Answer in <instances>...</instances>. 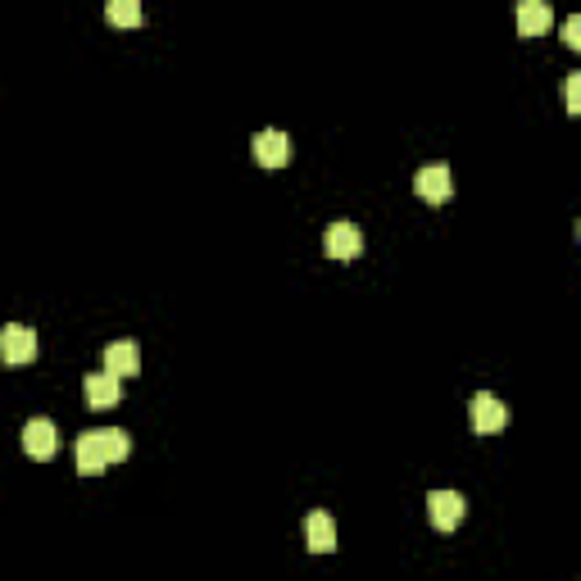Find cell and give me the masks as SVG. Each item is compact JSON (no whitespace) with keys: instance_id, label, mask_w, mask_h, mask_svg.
I'll return each mask as SVG.
<instances>
[{"instance_id":"6da1fadb","label":"cell","mask_w":581,"mask_h":581,"mask_svg":"<svg viewBox=\"0 0 581 581\" xmlns=\"http://www.w3.org/2000/svg\"><path fill=\"white\" fill-rule=\"evenodd\" d=\"M0 359H5V368H23L37 359V332L23 323H5L0 327Z\"/></svg>"},{"instance_id":"7a4b0ae2","label":"cell","mask_w":581,"mask_h":581,"mask_svg":"<svg viewBox=\"0 0 581 581\" xmlns=\"http://www.w3.org/2000/svg\"><path fill=\"white\" fill-rule=\"evenodd\" d=\"M323 250L332 259H359L364 255V232H359L350 218H336V223L323 232Z\"/></svg>"},{"instance_id":"3957f363","label":"cell","mask_w":581,"mask_h":581,"mask_svg":"<svg viewBox=\"0 0 581 581\" xmlns=\"http://www.w3.org/2000/svg\"><path fill=\"white\" fill-rule=\"evenodd\" d=\"M414 191L427 200V205H441V200L454 196V182H450V164H423L418 168V178H414Z\"/></svg>"},{"instance_id":"277c9868","label":"cell","mask_w":581,"mask_h":581,"mask_svg":"<svg viewBox=\"0 0 581 581\" xmlns=\"http://www.w3.org/2000/svg\"><path fill=\"white\" fill-rule=\"evenodd\" d=\"M468 414H473V432H482V436L500 432V427L509 423V409H504V400H495L491 391H477L473 404H468Z\"/></svg>"},{"instance_id":"5b68a950","label":"cell","mask_w":581,"mask_h":581,"mask_svg":"<svg viewBox=\"0 0 581 581\" xmlns=\"http://www.w3.org/2000/svg\"><path fill=\"white\" fill-rule=\"evenodd\" d=\"M427 518L436 532H454L463 522V495L459 491H432L427 495Z\"/></svg>"},{"instance_id":"8992f818","label":"cell","mask_w":581,"mask_h":581,"mask_svg":"<svg viewBox=\"0 0 581 581\" xmlns=\"http://www.w3.org/2000/svg\"><path fill=\"white\" fill-rule=\"evenodd\" d=\"M23 450H28V459H50V454L60 450L55 423H50V418H28V423H23Z\"/></svg>"},{"instance_id":"52a82bcc","label":"cell","mask_w":581,"mask_h":581,"mask_svg":"<svg viewBox=\"0 0 581 581\" xmlns=\"http://www.w3.org/2000/svg\"><path fill=\"white\" fill-rule=\"evenodd\" d=\"M73 459H78V473L82 477H100L109 468L105 459V445H100V427H91V432L78 436V445H73Z\"/></svg>"},{"instance_id":"ba28073f","label":"cell","mask_w":581,"mask_h":581,"mask_svg":"<svg viewBox=\"0 0 581 581\" xmlns=\"http://www.w3.org/2000/svg\"><path fill=\"white\" fill-rule=\"evenodd\" d=\"M255 159H259L264 168L291 164V137H286V132H277V128L255 132Z\"/></svg>"},{"instance_id":"9c48e42d","label":"cell","mask_w":581,"mask_h":581,"mask_svg":"<svg viewBox=\"0 0 581 581\" xmlns=\"http://www.w3.org/2000/svg\"><path fill=\"white\" fill-rule=\"evenodd\" d=\"M82 391H87L91 409H114V404L123 400V377H114V373H91L87 382H82Z\"/></svg>"},{"instance_id":"30bf717a","label":"cell","mask_w":581,"mask_h":581,"mask_svg":"<svg viewBox=\"0 0 581 581\" xmlns=\"http://www.w3.org/2000/svg\"><path fill=\"white\" fill-rule=\"evenodd\" d=\"M105 373H114V377L141 373V345L137 341H109L105 345Z\"/></svg>"},{"instance_id":"8fae6325","label":"cell","mask_w":581,"mask_h":581,"mask_svg":"<svg viewBox=\"0 0 581 581\" xmlns=\"http://www.w3.org/2000/svg\"><path fill=\"white\" fill-rule=\"evenodd\" d=\"M305 541H309V550L314 554H332L336 550V522H332V513L327 509H314L305 518Z\"/></svg>"},{"instance_id":"7c38bea8","label":"cell","mask_w":581,"mask_h":581,"mask_svg":"<svg viewBox=\"0 0 581 581\" xmlns=\"http://www.w3.org/2000/svg\"><path fill=\"white\" fill-rule=\"evenodd\" d=\"M550 19H554L550 0H522V5H518V32H522V37L545 32V28H550Z\"/></svg>"},{"instance_id":"4fadbf2b","label":"cell","mask_w":581,"mask_h":581,"mask_svg":"<svg viewBox=\"0 0 581 581\" xmlns=\"http://www.w3.org/2000/svg\"><path fill=\"white\" fill-rule=\"evenodd\" d=\"M100 445H105V459L109 463H123L132 454V441L123 427H100Z\"/></svg>"},{"instance_id":"5bb4252c","label":"cell","mask_w":581,"mask_h":581,"mask_svg":"<svg viewBox=\"0 0 581 581\" xmlns=\"http://www.w3.org/2000/svg\"><path fill=\"white\" fill-rule=\"evenodd\" d=\"M105 14H109V23H119V28H132V23L146 19V10H141L137 0H109Z\"/></svg>"},{"instance_id":"9a60e30c","label":"cell","mask_w":581,"mask_h":581,"mask_svg":"<svg viewBox=\"0 0 581 581\" xmlns=\"http://www.w3.org/2000/svg\"><path fill=\"white\" fill-rule=\"evenodd\" d=\"M563 96H568V114H581V73H568Z\"/></svg>"},{"instance_id":"2e32d148","label":"cell","mask_w":581,"mask_h":581,"mask_svg":"<svg viewBox=\"0 0 581 581\" xmlns=\"http://www.w3.org/2000/svg\"><path fill=\"white\" fill-rule=\"evenodd\" d=\"M563 41H568V46H581V19H577V14L563 19Z\"/></svg>"}]
</instances>
